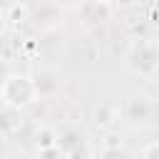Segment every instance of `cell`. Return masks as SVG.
<instances>
[{"label":"cell","mask_w":159,"mask_h":159,"mask_svg":"<svg viewBox=\"0 0 159 159\" xmlns=\"http://www.w3.org/2000/svg\"><path fill=\"white\" fill-rule=\"evenodd\" d=\"M32 82H35V89H37V99H52L62 92V72L57 67H37L32 72Z\"/></svg>","instance_id":"cell-5"},{"label":"cell","mask_w":159,"mask_h":159,"mask_svg":"<svg viewBox=\"0 0 159 159\" xmlns=\"http://www.w3.org/2000/svg\"><path fill=\"white\" fill-rule=\"evenodd\" d=\"M152 22L159 25V5H154V10H152Z\"/></svg>","instance_id":"cell-15"},{"label":"cell","mask_w":159,"mask_h":159,"mask_svg":"<svg viewBox=\"0 0 159 159\" xmlns=\"http://www.w3.org/2000/svg\"><path fill=\"white\" fill-rule=\"evenodd\" d=\"M77 15L84 25L89 27H99L104 25L109 17H112V5H99V2H89V0H82L80 7H77Z\"/></svg>","instance_id":"cell-6"},{"label":"cell","mask_w":159,"mask_h":159,"mask_svg":"<svg viewBox=\"0 0 159 159\" xmlns=\"http://www.w3.org/2000/svg\"><path fill=\"white\" fill-rule=\"evenodd\" d=\"M32 144L37 147V152L50 149V147H57V129H55V127H50V124L37 127V129H35V134H32Z\"/></svg>","instance_id":"cell-8"},{"label":"cell","mask_w":159,"mask_h":159,"mask_svg":"<svg viewBox=\"0 0 159 159\" xmlns=\"http://www.w3.org/2000/svg\"><path fill=\"white\" fill-rule=\"evenodd\" d=\"M102 149H122V137L114 134V132H107L104 142H102Z\"/></svg>","instance_id":"cell-11"},{"label":"cell","mask_w":159,"mask_h":159,"mask_svg":"<svg viewBox=\"0 0 159 159\" xmlns=\"http://www.w3.org/2000/svg\"><path fill=\"white\" fill-rule=\"evenodd\" d=\"M62 7L60 5H55L52 0H42L35 10H32V15H30V25L37 30V32H55L60 25H62Z\"/></svg>","instance_id":"cell-4"},{"label":"cell","mask_w":159,"mask_h":159,"mask_svg":"<svg viewBox=\"0 0 159 159\" xmlns=\"http://www.w3.org/2000/svg\"><path fill=\"white\" fill-rule=\"evenodd\" d=\"M139 159H159V142H149L142 147Z\"/></svg>","instance_id":"cell-10"},{"label":"cell","mask_w":159,"mask_h":159,"mask_svg":"<svg viewBox=\"0 0 159 159\" xmlns=\"http://www.w3.org/2000/svg\"><path fill=\"white\" fill-rule=\"evenodd\" d=\"M37 157H40V159H67V154H65L60 147H50V149H42V152H37Z\"/></svg>","instance_id":"cell-12"},{"label":"cell","mask_w":159,"mask_h":159,"mask_svg":"<svg viewBox=\"0 0 159 159\" xmlns=\"http://www.w3.org/2000/svg\"><path fill=\"white\" fill-rule=\"evenodd\" d=\"M0 97H2V107H10V109L32 107L37 102V89H35L32 75H20V72L7 75L2 82V89H0Z\"/></svg>","instance_id":"cell-2"},{"label":"cell","mask_w":159,"mask_h":159,"mask_svg":"<svg viewBox=\"0 0 159 159\" xmlns=\"http://www.w3.org/2000/svg\"><path fill=\"white\" fill-rule=\"evenodd\" d=\"M30 15H32V10L25 5V2H15V5H10L7 10H2V20H5V30H20L25 22H30Z\"/></svg>","instance_id":"cell-7"},{"label":"cell","mask_w":159,"mask_h":159,"mask_svg":"<svg viewBox=\"0 0 159 159\" xmlns=\"http://www.w3.org/2000/svg\"><path fill=\"white\" fill-rule=\"evenodd\" d=\"M89 2H99V5H112L114 0H89Z\"/></svg>","instance_id":"cell-18"},{"label":"cell","mask_w":159,"mask_h":159,"mask_svg":"<svg viewBox=\"0 0 159 159\" xmlns=\"http://www.w3.org/2000/svg\"><path fill=\"white\" fill-rule=\"evenodd\" d=\"M124 65L142 77H152L159 70V45L152 37H134L127 45Z\"/></svg>","instance_id":"cell-1"},{"label":"cell","mask_w":159,"mask_h":159,"mask_svg":"<svg viewBox=\"0 0 159 159\" xmlns=\"http://www.w3.org/2000/svg\"><path fill=\"white\" fill-rule=\"evenodd\" d=\"M154 104L149 97L144 94H129L124 102H122V117L132 124V127H147L154 117Z\"/></svg>","instance_id":"cell-3"},{"label":"cell","mask_w":159,"mask_h":159,"mask_svg":"<svg viewBox=\"0 0 159 159\" xmlns=\"http://www.w3.org/2000/svg\"><path fill=\"white\" fill-rule=\"evenodd\" d=\"M117 119H119V109H114V107H109V104H99V107L94 109V122H97L99 127H104V129H109Z\"/></svg>","instance_id":"cell-9"},{"label":"cell","mask_w":159,"mask_h":159,"mask_svg":"<svg viewBox=\"0 0 159 159\" xmlns=\"http://www.w3.org/2000/svg\"><path fill=\"white\" fill-rule=\"evenodd\" d=\"M92 159H97V157H92Z\"/></svg>","instance_id":"cell-20"},{"label":"cell","mask_w":159,"mask_h":159,"mask_svg":"<svg viewBox=\"0 0 159 159\" xmlns=\"http://www.w3.org/2000/svg\"><path fill=\"white\" fill-rule=\"evenodd\" d=\"M55 5H60V7H70V5H75V7H80V2L82 0H52Z\"/></svg>","instance_id":"cell-14"},{"label":"cell","mask_w":159,"mask_h":159,"mask_svg":"<svg viewBox=\"0 0 159 159\" xmlns=\"http://www.w3.org/2000/svg\"><path fill=\"white\" fill-rule=\"evenodd\" d=\"M15 2H17V0H2V10H7V7L15 5Z\"/></svg>","instance_id":"cell-17"},{"label":"cell","mask_w":159,"mask_h":159,"mask_svg":"<svg viewBox=\"0 0 159 159\" xmlns=\"http://www.w3.org/2000/svg\"><path fill=\"white\" fill-rule=\"evenodd\" d=\"M102 159H129L124 149H102Z\"/></svg>","instance_id":"cell-13"},{"label":"cell","mask_w":159,"mask_h":159,"mask_svg":"<svg viewBox=\"0 0 159 159\" xmlns=\"http://www.w3.org/2000/svg\"><path fill=\"white\" fill-rule=\"evenodd\" d=\"M157 45H159V35H157Z\"/></svg>","instance_id":"cell-19"},{"label":"cell","mask_w":159,"mask_h":159,"mask_svg":"<svg viewBox=\"0 0 159 159\" xmlns=\"http://www.w3.org/2000/svg\"><path fill=\"white\" fill-rule=\"evenodd\" d=\"M134 0H114V5H119V7H129Z\"/></svg>","instance_id":"cell-16"}]
</instances>
